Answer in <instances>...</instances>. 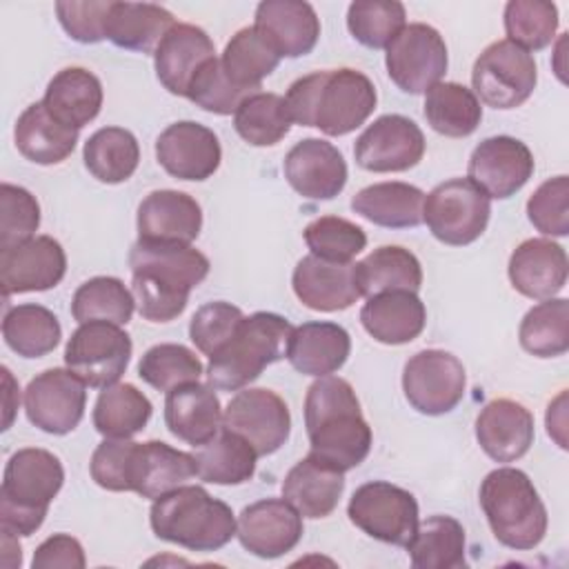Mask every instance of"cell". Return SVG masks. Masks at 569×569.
<instances>
[{"mask_svg":"<svg viewBox=\"0 0 569 569\" xmlns=\"http://www.w3.org/2000/svg\"><path fill=\"white\" fill-rule=\"evenodd\" d=\"M131 293L138 313L149 322L178 318L193 287L209 273V258L191 244L136 240L129 251Z\"/></svg>","mask_w":569,"mask_h":569,"instance_id":"1","label":"cell"},{"mask_svg":"<svg viewBox=\"0 0 569 569\" xmlns=\"http://www.w3.org/2000/svg\"><path fill=\"white\" fill-rule=\"evenodd\" d=\"M42 104L56 120L80 131L100 113L102 84L89 69L67 67L49 80Z\"/></svg>","mask_w":569,"mask_h":569,"instance_id":"33","label":"cell"},{"mask_svg":"<svg viewBox=\"0 0 569 569\" xmlns=\"http://www.w3.org/2000/svg\"><path fill=\"white\" fill-rule=\"evenodd\" d=\"M291 287L305 307L327 313L349 309L362 296L356 262H331L313 253L296 264Z\"/></svg>","mask_w":569,"mask_h":569,"instance_id":"22","label":"cell"},{"mask_svg":"<svg viewBox=\"0 0 569 569\" xmlns=\"http://www.w3.org/2000/svg\"><path fill=\"white\" fill-rule=\"evenodd\" d=\"M525 351L538 358H556L569 349V300L547 298L531 307L518 331Z\"/></svg>","mask_w":569,"mask_h":569,"instance_id":"46","label":"cell"},{"mask_svg":"<svg viewBox=\"0 0 569 569\" xmlns=\"http://www.w3.org/2000/svg\"><path fill=\"white\" fill-rule=\"evenodd\" d=\"M416 569H458L467 565L465 529L451 516H429L418 522V529L407 545Z\"/></svg>","mask_w":569,"mask_h":569,"instance_id":"38","label":"cell"},{"mask_svg":"<svg viewBox=\"0 0 569 569\" xmlns=\"http://www.w3.org/2000/svg\"><path fill=\"white\" fill-rule=\"evenodd\" d=\"M420 127L400 113L376 118L356 140V164L373 173H393L416 167L425 156Z\"/></svg>","mask_w":569,"mask_h":569,"instance_id":"16","label":"cell"},{"mask_svg":"<svg viewBox=\"0 0 569 569\" xmlns=\"http://www.w3.org/2000/svg\"><path fill=\"white\" fill-rule=\"evenodd\" d=\"M156 158L160 167L178 180H207L222 160L218 136L193 120L169 124L156 140Z\"/></svg>","mask_w":569,"mask_h":569,"instance_id":"19","label":"cell"},{"mask_svg":"<svg viewBox=\"0 0 569 569\" xmlns=\"http://www.w3.org/2000/svg\"><path fill=\"white\" fill-rule=\"evenodd\" d=\"M109 9H111V0L109 2H89V0L56 2V13L62 29L67 31L69 38L82 44H96L107 38L104 29H107Z\"/></svg>","mask_w":569,"mask_h":569,"instance_id":"57","label":"cell"},{"mask_svg":"<svg viewBox=\"0 0 569 569\" xmlns=\"http://www.w3.org/2000/svg\"><path fill=\"white\" fill-rule=\"evenodd\" d=\"M222 427L242 436L260 458L276 453L287 442L291 413L271 389H240L222 413Z\"/></svg>","mask_w":569,"mask_h":569,"instance_id":"14","label":"cell"},{"mask_svg":"<svg viewBox=\"0 0 569 569\" xmlns=\"http://www.w3.org/2000/svg\"><path fill=\"white\" fill-rule=\"evenodd\" d=\"M302 516L284 498H264L244 507L236 520L240 545L258 558H280L302 538Z\"/></svg>","mask_w":569,"mask_h":569,"instance_id":"18","label":"cell"},{"mask_svg":"<svg viewBox=\"0 0 569 569\" xmlns=\"http://www.w3.org/2000/svg\"><path fill=\"white\" fill-rule=\"evenodd\" d=\"M538 82V67L529 51L509 40L491 42L473 62L476 98L493 109H516L529 100Z\"/></svg>","mask_w":569,"mask_h":569,"instance_id":"9","label":"cell"},{"mask_svg":"<svg viewBox=\"0 0 569 569\" xmlns=\"http://www.w3.org/2000/svg\"><path fill=\"white\" fill-rule=\"evenodd\" d=\"M196 476V458L162 440L136 442L129 485L142 498L156 500Z\"/></svg>","mask_w":569,"mask_h":569,"instance_id":"29","label":"cell"},{"mask_svg":"<svg viewBox=\"0 0 569 569\" xmlns=\"http://www.w3.org/2000/svg\"><path fill=\"white\" fill-rule=\"evenodd\" d=\"M40 227V204L24 189L9 182L0 184V251L22 244Z\"/></svg>","mask_w":569,"mask_h":569,"instance_id":"52","label":"cell"},{"mask_svg":"<svg viewBox=\"0 0 569 569\" xmlns=\"http://www.w3.org/2000/svg\"><path fill=\"white\" fill-rule=\"evenodd\" d=\"M233 127L238 136L253 147L278 144L291 129L284 98L264 91L244 98L233 113Z\"/></svg>","mask_w":569,"mask_h":569,"instance_id":"47","label":"cell"},{"mask_svg":"<svg viewBox=\"0 0 569 569\" xmlns=\"http://www.w3.org/2000/svg\"><path fill=\"white\" fill-rule=\"evenodd\" d=\"M2 336L11 351L22 358H42L51 353L60 338L62 329L53 311L42 305H16L2 318Z\"/></svg>","mask_w":569,"mask_h":569,"instance_id":"44","label":"cell"},{"mask_svg":"<svg viewBox=\"0 0 569 569\" xmlns=\"http://www.w3.org/2000/svg\"><path fill=\"white\" fill-rule=\"evenodd\" d=\"M62 482L64 469L58 456L38 447L18 449L4 467L0 487L2 531L13 536L36 533Z\"/></svg>","mask_w":569,"mask_h":569,"instance_id":"5","label":"cell"},{"mask_svg":"<svg viewBox=\"0 0 569 569\" xmlns=\"http://www.w3.org/2000/svg\"><path fill=\"white\" fill-rule=\"evenodd\" d=\"M385 64L400 91L411 96L427 93L447 73V44L433 27L411 22L389 42Z\"/></svg>","mask_w":569,"mask_h":569,"instance_id":"12","label":"cell"},{"mask_svg":"<svg viewBox=\"0 0 569 569\" xmlns=\"http://www.w3.org/2000/svg\"><path fill=\"white\" fill-rule=\"evenodd\" d=\"M220 64L236 87L258 93L262 80L280 64V56L256 27H244L227 42Z\"/></svg>","mask_w":569,"mask_h":569,"instance_id":"43","label":"cell"},{"mask_svg":"<svg viewBox=\"0 0 569 569\" xmlns=\"http://www.w3.org/2000/svg\"><path fill=\"white\" fill-rule=\"evenodd\" d=\"M533 173L529 147L511 136L485 138L469 156L467 180L489 198L505 200L520 191Z\"/></svg>","mask_w":569,"mask_h":569,"instance_id":"17","label":"cell"},{"mask_svg":"<svg viewBox=\"0 0 569 569\" xmlns=\"http://www.w3.org/2000/svg\"><path fill=\"white\" fill-rule=\"evenodd\" d=\"M149 525L160 540L189 551H218L236 536L231 507L198 485H182L156 498Z\"/></svg>","mask_w":569,"mask_h":569,"instance_id":"4","label":"cell"},{"mask_svg":"<svg viewBox=\"0 0 569 569\" xmlns=\"http://www.w3.org/2000/svg\"><path fill=\"white\" fill-rule=\"evenodd\" d=\"M491 216L489 196L467 178H451L425 193L422 222L431 236L451 247H465L478 240Z\"/></svg>","mask_w":569,"mask_h":569,"instance_id":"8","label":"cell"},{"mask_svg":"<svg viewBox=\"0 0 569 569\" xmlns=\"http://www.w3.org/2000/svg\"><path fill=\"white\" fill-rule=\"evenodd\" d=\"M533 436L531 411L511 398L487 402L476 418L478 445L496 462L522 458L533 445Z\"/></svg>","mask_w":569,"mask_h":569,"instance_id":"23","label":"cell"},{"mask_svg":"<svg viewBox=\"0 0 569 569\" xmlns=\"http://www.w3.org/2000/svg\"><path fill=\"white\" fill-rule=\"evenodd\" d=\"M151 400L131 382H116L100 391L93 407V427L104 438H131L151 418Z\"/></svg>","mask_w":569,"mask_h":569,"instance_id":"41","label":"cell"},{"mask_svg":"<svg viewBox=\"0 0 569 569\" xmlns=\"http://www.w3.org/2000/svg\"><path fill=\"white\" fill-rule=\"evenodd\" d=\"M565 398H567V393L562 391V393L547 407V431H549V436L556 438V442H558L562 449H567V442H565V436H562V431H565Z\"/></svg>","mask_w":569,"mask_h":569,"instance_id":"59","label":"cell"},{"mask_svg":"<svg viewBox=\"0 0 569 569\" xmlns=\"http://www.w3.org/2000/svg\"><path fill=\"white\" fill-rule=\"evenodd\" d=\"M13 140L27 160L36 164H58L73 153L78 129L56 120L40 100L18 116Z\"/></svg>","mask_w":569,"mask_h":569,"instance_id":"34","label":"cell"},{"mask_svg":"<svg viewBox=\"0 0 569 569\" xmlns=\"http://www.w3.org/2000/svg\"><path fill=\"white\" fill-rule=\"evenodd\" d=\"M87 405V385L69 369H47L24 389V411L31 425L44 433L64 436L73 431Z\"/></svg>","mask_w":569,"mask_h":569,"instance_id":"15","label":"cell"},{"mask_svg":"<svg viewBox=\"0 0 569 569\" xmlns=\"http://www.w3.org/2000/svg\"><path fill=\"white\" fill-rule=\"evenodd\" d=\"M293 327L284 316L256 311L244 316L231 340L209 356L207 380L220 391H240L253 382L264 367L287 356Z\"/></svg>","mask_w":569,"mask_h":569,"instance_id":"7","label":"cell"},{"mask_svg":"<svg viewBox=\"0 0 569 569\" xmlns=\"http://www.w3.org/2000/svg\"><path fill=\"white\" fill-rule=\"evenodd\" d=\"M249 96H253V93L236 87L229 80V76L224 73L218 58H211L209 62H204L200 67V71L196 73V78L191 80L189 91H187V98L193 104H198L200 109L216 113V116L236 113L240 102Z\"/></svg>","mask_w":569,"mask_h":569,"instance_id":"53","label":"cell"},{"mask_svg":"<svg viewBox=\"0 0 569 569\" xmlns=\"http://www.w3.org/2000/svg\"><path fill=\"white\" fill-rule=\"evenodd\" d=\"M211 58H216V49L207 31L189 22H176L153 51L156 76L169 93L187 98L191 80Z\"/></svg>","mask_w":569,"mask_h":569,"instance_id":"26","label":"cell"},{"mask_svg":"<svg viewBox=\"0 0 569 569\" xmlns=\"http://www.w3.org/2000/svg\"><path fill=\"white\" fill-rule=\"evenodd\" d=\"M202 229V209L184 191H151L138 207V238L191 244Z\"/></svg>","mask_w":569,"mask_h":569,"instance_id":"24","label":"cell"},{"mask_svg":"<svg viewBox=\"0 0 569 569\" xmlns=\"http://www.w3.org/2000/svg\"><path fill=\"white\" fill-rule=\"evenodd\" d=\"M467 373L462 362L442 349L413 353L402 369L407 402L425 416H442L458 407L465 396Z\"/></svg>","mask_w":569,"mask_h":569,"instance_id":"13","label":"cell"},{"mask_svg":"<svg viewBox=\"0 0 569 569\" xmlns=\"http://www.w3.org/2000/svg\"><path fill=\"white\" fill-rule=\"evenodd\" d=\"M136 298L124 287L120 278L113 276H96L82 282L71 300L73 318L84 322H111V325H127L133 316Z\"/></svg>","mask_w":569,"mask_h":569,"instance_id":"45","label":"cell"},{"mask_svg":"<svg viewBox=\"0 0 569 569\" xmlns=\"http://www.w3.org/2000/svg\"><path fill=\"white\" fill-rule=\"evenodd\" d=\"M360 293L371 298L385 291H418L422 284L420 260L405 247L385 244L356 262Z\"/></svg>","mask_w":569,"mask_h":569,"instance_id":"39","label":"cell"},{"mask_svg":"<svg viewBox=\"0 0 569 569\" xmlns=\"http://www.w3.org/2000/svg\"><path fill=\"white\" fill-rule=\"evenodd\" d=\"M507 40L525 51L549 47L558 31V7L545 0H511L505 4Z\"/></svg>","mask_w":569,"mask_h":569,"instance_id":"50","label":"cell"},{"mask_svg":"<svg viewBox=\"0 0 569 569\" xmlns=\"http://www.w3.org/2000/svg\"><path fill=\"white\" fill-rule=\"evenodd\" d=\"M136 442L129 438H104L89 462L91 478L107 491H131L129 471Z\"/></svg>","mask_w":569,"mask_h":569,"instance_id":"56","label":"cell"},{"mask_svg":"<svg viewBox=\"0 0 569 569\" xmlns=\"http://www.w3.org/2000/svg\"><path fill=\"white\" fill-rule=\"evenodd\" d=\"M347 516L367 536L396 547H407L420 522L413 493L387 480L360 485L347 505Z\"/></svg>","mask_w":569,"mask_h":569,"instance_id":"10","label":"cell"},{"mask_svg":"<svg viewBox=\"0 0 569 569\" xmlns=\"http://www.w3.org/2000/svg\"><path fill=\"white\" fill-rule=\"evenodd\" d=\"M82 160L96 180L118 184L129 180L138 169L140 147L129 129L102 127L84 142Z\"/></svg>","mask_w":569,"mask_h":569,"instance_id":"40","label":"cell"},{"mask_svg":"<svg viewBox=\"0 0 569 569\" xmlns=\"http://www.w3.org/2000/svg\"><path fill=\"white\" fill-rule=\"evenodd\" d=\"M302 236L313 256L331 262H351L367 247L365 229L338 216H322L309 222Z\"/></svg>","mask_w":569,"mask_h":569,"instance_id":"51","label":"cell"},{"mask_svg":"<svg viewBox=\"0 0 569 569\" xmlns=\"http://www.w3.org/2000/svg\"><path fill=\"white\" fill-rule=\"evenodd\" d=\"M529 222L545 236L569 233V178L556 176L545 180L527 200Z\"/></svg>","mask_w":569,"mask_h":569,"instance_id":"55","label":"cell"},{"mask_svg":"<svg viewBox=\"0 0 569 569\" xmlns=\"http://www.w3.org/2000/svg\"><path fill=\"white\" fill-rule=\"evenodd\" d=\"M345 473L336 467L307 456L298 460L282 480V498L298 509L302 518H327L340 502Z\"/></svg>","mask_w":569,"mask_h":569,"instance_id":"32","label":"cell"},{"mask_svg":"<svg viewBox=\"0 0 569 569\" xmlns=\"http://www.w3.org/2000/svg\"><path fill=\"white\" fill-rule=\"evenodd\" d=\"M284 178L309 200H331L347 184V162L338 147L322 138H305L284 156Z\"/></svg>","mask_w":569,"mask_h":569,"instance_id":"21","label":"cell"},{"mask_svg":"<svg viewBox=\"0 0 569 569\" xmlns=\"http://www.w3.org/2000/svg\"><path fill=\"white\" fill-rule=\"evenodd\" d=\"M164 425L191 447L207 445L222 429V407L213 387L187 382L167 391Z\"/></svg>","mask_w":569,"mask_h":569,"instance_id":"28","label":"cell"},{"mask_svg":"<svg viewBox=\"0 0 569 569\" xmlns=\"http://www.w3.org/2000/svg\"><path fill=\"white\" fill-rule=\"evenodd\" d=\"M242 318L244 313L240 311V307L231 302H207L191 316L189 338L198 351H202L204 356H213L231 340Z\"/></svg>","mask_w":569,"mask_h":569,"instance_id":"54","label":"cell"},{"mask_svg":"<svg viewBox=\"0 0 569 569\" xmlns=\"http://www.w3.org/2000/svg\"><path fill=\"white\" fill-rule=\"evenodd\" d=\"M351 351V338L345 327L327 320L302 322L293 327L287 345L289 365L305 376H331L338 371Z\"/></svg>","mask_w":569,"mask_h":569,"instance_id":"30","label":"cell"},{"mask_svg":"<svg viewBox=\"0 0 569 569\" xmlns=\"http://www.w3.org/2000/svg\"><path fill=\"white\" fill-rule=\"evenodd\" d=\"M425 118L440 136L467 138L478 129L482 107L476 93L465 84L438 82L425 96Z\"/></svg>","mask_w":569,"mask_h":569,"instance_id":"42","label":"cell"},{"mask_svg":"<svg viewBox=\"0 0 569 569\" xmlns=\"http://www.w3.org/2000/svg\"><path fill=\"white\" fill-rule=\"evenodd\" d=\"M405 4L398 0H356L347 11L349 33L369 49H387L405 29Z\"/></svg>","mask_w":569,"mask_h":569,"instance_id":"49","label":"cell"},{"mask_svg":"<svg viewBox=\"0 0 569 569\" xmlns=\"http://www.w3.org/2000/svg\"><path fill=\"white\" fill-rule=\"evenodd\" d=\"M480 507L493 538L516 551L538 547L547 533V509L531 478L513 467L489 471L480 485Z\"/></svg>","mask_w":569,"mask_h":569,"instance_id":"6","label":"cell"},{"mask_svg":"<svg viewBox=\"0 0 569 569\" xmlns=\"http://www.w3.org/2000/svg\"><path fill=\"white\" fill-rule=\"evenodd\" d=\"M2 373H4V385H7V393H4V427L2 429H9L11 420H13V411H16V405H11V398L20 396V393H18V389H13L11 371L7 367H2Z\"/></svg>","mask_w":569,"mask_h":569,"instance_id":"60","label":"cell"},{"mask_svg":"<svg viewBox=\"0 0 569 569\" xmlns=\"http://www.w3.org/2000/svg\"><path fill=\"white\" fill-rule=\"evenodd\" d=\"M567 253L549 238H529L520 242L509 258L511 287L531 298H553L567 282Z\"/></svg>","mask_w":569,"mask_h":569,"instance_id":"27","label":"cell"},{"mask_svg":"<svg viewBox=\"0 0 569 569\" xmlns=\"http://www.w3.org/2000/svg\"><path fill=\"white\" fill-rule=\"evenodd\" d=\"M131 349L129 333L118 325L84 322L64 347V365L87 387L104 389L120 380L131 360Z\"/></svg>","mask_w":569,"mask_h":569,"instance_id":"11","label":"cell"},{"mask_svg":"<svg viewBox=\"0 0 569 569\" xmlns=\"http://www.w3.org/2000/svg\"><path fill=\"white\" fill-rule=\"evenodd\" d=\"M305 427L309 453L342 473L365 462L371 451V427L353 387L340 376H320L311 382L305 396Z\"/></svg>","mask_w":569,"mask_h":569,"instance_id":"2","label":"cell"},{"mask_svg":"<svg viewBox=\"0 0 569 569\" xmlns=\"http://www.w3.org/2000/svg\"><path fill=\"white\" fill-rule=\"evenodd\" d=\"M204 373L200 358L184 345L162 342L144 351L138 376L158 391H171L187 382H198Z\"/></svg>","mask_w":569,"mask_h":569,"instance_id":"48","label":"cell"},{"mask_svg":"<svg viewBox=\"0 0 569 569\" xmlns=\"http://www.w3.org/2000/svg\"><path fill=\"white\" fill-rule=\"evenodd\" d=\"M67 273L62 244L51 236H36L0 251V287L4 298L13 293L53 289Z\"/></svg>","mask_w":569,"mask_h":569,"instance_id":"20","label":"cell"},{"mask_svg":"<svg viewBox=\"0 0 569 569\" xmlns=\"http://www.w3.org/2000/svg\"><path fill=\"white\" fill-rule=\"evenodd\" d=\"M376 87L358 69H325L291 82L284 102L291 122L318 127L327 136H347L373 113Z\"/></svg>","mask_w":569,"mask_h":569,"instance_id":"3","label":"cell"},{"mask_svg":"<svg viewBox=\"0 0 569 569\" xmlns=\"http://www.w3.org/2000/svg\"><path fill=\"white\" fill-rule=\"evenodd\" d=\"M196 476L211 485H242L256 473L258 453L238 433L222 427L196 451Z\"/></svg>","mask_w":569,"mask_h":569,"instance_id":"37","label":"cell"},{"mask_svg":"<svg viewBox=\"0 0 569 569\" xmlns=\"http://www.w3.org/2000/svg\"><path fill=\"white\" fill-rule=\"evenodd\" d=\"M176 24L171 11L151 2H111L104 36L120 49L151 53Z\"/></svg>","mask_w":569,"mask_h":569,"instance_id":"35","label":"cell"},{"mask_svg":"<svg viewBox=\"0 0 569 569\" xmlns=\"http://www.w3.org/2000/svg\"><path fill=\"white\" fill-rule=\"evenodd\" d=\"M253 27L280 58L307 56L320 38L316 9L302 0H264L256 7Z\"/></svg>","mask_w":569,"mask_h":569,"instance_id":"25","label":"cell"},{"mask_svg":"<svg viewBox=\"0 0 569 569\" xmlns=\"http://www.w3.org/2000/svg\"><path fill=\"white\" fill-rule=\"evenodd\" d=\"M425 191L409 182H376L351 198V209L387 229H409L422 222Z\"/></svg>","mask_w":569,"mask_h":569,"instance_id":"36","label":"cell"},{"mask_svg":"<svg viewBox=\"0 0 569 569\" xmlns=\"http://www.w3.org/2000/svg\"><path fill=\"white\" fill-rule=\"evenodd\" d=\"M84 551L82 545L69 533L49 536L36 551L31 567L33 569H84Z\"/></svg>","mask_w":569,"mask_h":569,"instance_id":"58","label":"cell"},{"mask_svg":"<svg viewBox=\"0 0 569 569\" xmlns=\"http://www.w3.org/2000/svg\"><path fill=\"white\" fill-rule=\"evenodd\" d=\"M360 322L373 340L405 345L422 333L427 309L416 291H385L362 305Z\"/></svg>","mask_w":569,"mask_h":569,"instance_id":"31","label":"cell"}]
</instances>
